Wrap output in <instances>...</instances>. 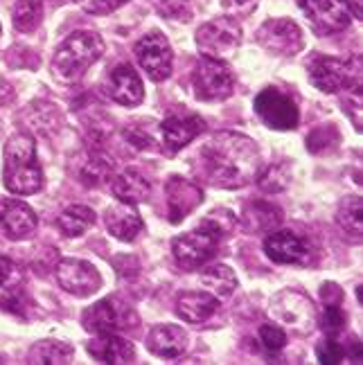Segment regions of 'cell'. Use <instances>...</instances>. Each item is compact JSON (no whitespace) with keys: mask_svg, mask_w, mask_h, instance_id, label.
<instances>
[{"mask_svg":"<svg viewBox=\"0 0 363 365\" xmlns=\"http://www.w3.org/2000/svg\"><path fill=\"white\" fill-rule=\"evenodd\" d=\"M194 170L213 187L242 190L260 176L262 153L244 133L217 131L194 153Z\"/></svg>","mask_w":363,"mask_h":365,"instance_id":"cell-1","label":"cell"},{"mask_svg":"<svg viewBox=\"0 0 363 365\" xmlns=\"http://www.w3.org/2000/svg\"><path fill=\"white\" fill-rule=\"evenodd\" d=\"M3 180L11 194L30 196L44 187V170L39 165L36 143L30 133H16L7 140L3 151Z\"/></svg>","mask_w":363,"mask_h":365,"instance_id":"cell-2","label":"cell"},{"mask_svg":"<svg viewBox=\"0 0 363 365\" xmlns=\"http://www.w3.org/2000/svg\"><path fill=\"white\" fill-rule=\"evenodd\" d=\"M104 54V38L91 30H77L54 52L52 75L63 83H77Z\"/></svg>","mask_w":363,"mask_h":365,"instance_id":"cell-3","label":"cell"},{"mask_svg":"<svg viewBox=\"0 0 363 365\" xmlns=\"http://www.w3.org/2000/svg\"><path fill=\"white\" fill-rule=\"evenodd\" d=\"M310 81L320 93H343V91H359L361 88V57L337 59L318 54L307 66Z\"/></svg>","mask_w":363,"mask_h":365,"instance_id":"cell-4","label":"cell"},{"mask_svg":"<svg viewBox=\"0 0 363 365\" xmlns=\"http://www.w3.org/2000/svg\"><path fill=\"white\" fill-rule=\"evenodd\" d=\"M271 314L280 325L298 336L312 334L318 325V312L314 307V300L296 289H285L275 293L271 298Z\"/></svg>","mask_w":363,"mask_h":365,"instance_id":"cell-5","label":"cell"},{"mask_svg":"<svg viewBox=\"0 0 363 365\" xmlns=\"http://www.w3.org/2000/svg\"><path fill=\"white\" fill-rule=\"evenodd\" d=\"M223 237L210 226L208 221H201L197 228L178 235L172 242V255L178 266L192 271L199 269L205 262H210L215 257V252L219 248Z\"/></svg>","mask_w":363,"mask_h":365,"instance_id":"cell-6","label":"cell"},{"mask_svg":"<svg viewBox=\"0 0 363 365\" xmlns=\"http://www.w3.org/2000/svg\"><path fill=\"white\" fill-rule=\"evenodd\" d=\"M194 97L201 102H221L228 100L235 88V75L221 59L201 57L192 73Z\"/></svg>","mask_w":363,"mask_h":365,"instance_id":"cell-7","label":"cell"},{"mask_svg":"<svg viewBox=\"0 0 363 365\" xmlns=\"http://www.w3.org/2000/svg\"><path fill=\"white\" fill-rule=\"evenodd\" d=\"M242 46V27L235 19L221 16L203 23L197 30V48L203 57L228 59Z\"/></svg>","mask_w":363,"mask_h":365,"instance_id":"cell-8","label":"cell"},{"mask_svg":"<svg viewBox=\"0 0 363 365\" xmlns=\"http://www.w3.org/2000/svg\"><path fill=\"white\" fill-rule=\"evenodd\" d=\"M253 108L257 118L275 131H293L300 122V110L293 97L280 88H264L255 97Z\"/></svg>","mask_w":363,"mask_h":365,"instance_id":"cell-9","label":"cell"},{"mask_svg":"<svg viewBox=\"0 0 363 365\" xmlns=\"http://www.w3.org/2000/svg\"><path fill=\"white\" fill-rule=\"evenodd\" d=\"M136 61L140 66L151 81H165L172 75V63H174V52L170 41L160 32H149L145 34L138 43L133 46Z\"/></svg>","mask_w":363,"mask_h":365,"instance_id":"cell-10","label":"cell"},{"mask_svg":"<svg viewBox=\"0 0 363 365\" xmlns=\"http://www.w3.org/2000/svg\"><path fill=\"white\" fill-rule=\"evenodd\" d=\"M257 43L277 57H293L305 48V34L298 27V23H293L289 19H269L260 25V30L255 32Z\"/></svg>","mask_w":363,"mask_h":365,"instance_id":"cell-11","label":"cell"},{"mask_svg":"<svg viewBox=\"0 0 363 365\" xmlns=\"http://www.w3.org/2000/svg\"><path fill=\"white\" fill-rule=\"evenodd\" d=\"M129 320H136L131 309L120 302L118 298H104L100 302H95L81 314V325L86 331L95 336L104 334H118L122 329L131 327Z\"/></svg>","mask_w":363,"mask_h":365,"instance_id":"cell-12","label":"cell"},{"mask_svg":"<svg viewBox=\"0 0 363 365\" xmlns=\"http://www.w3.org/2000/svg\"><path fill=\"white\" fill-rule=\"evenodd\" d=\"M300 9L318 34H339L352 23L347 0H300Z\"/></svg>","mask_w":363,"mask_h":365,"instance_id":"cell-13","label":"cell"},{"mask_svg":"<svg viewBox=\"0 0 363 365\" xmlns=\"http://www.w3.org/2000/svg\"><path fill=\"white\" fill-rule=\"evenodd\" d=\"M54 275H57L59 287L75 298H91L93 293H97L102 287L100 271H97L91 262L75 259V257L61 259L57 264Z\"/></svg>","mask_w":363,"mask_h":365,"instance_id":"cell-14","label":"cell"},{"mask_svg":"<svg viewBox=\"0 0 363 365\" xmlns=\"http://www.w3.org/2000/svg\"><path fill=\"white\" fill-rule=\"evenodd\" d=\"M264 252L275 264L307 266L314 259L312 244L291 230H277V232L271 230L267 235V240H264Z\"/></svg>","mask_w":363,"mask_h":365,"instance_id":"cell-15","label":"cell"},{"mask_svg":"<svg viewBox=\"0 0 363 365\" xmlns=\"http://www.w3.org/2000/svg\"><path fill=\"white\" fill-rule=\"evenodd\" d=\"M165 196H167V217H170L172 223H180L201 205L203 190L194 180H188L183 176H170V180L165 182Z\"/></svg>","mask_w":363,"mask_h":365,"instance_id":"cell-16","label":"cell"},{"mask_svg":"<svg viewBox=\"0 0 363 365\" xmlns=\"http://www.w3.org/2000/svg\"><path fill=\"white\" fill-rule=\"evenodd\" d=\"M36 212L19 199H0V230L11 242H25L36 232Z\"/></svg>","mask_w":363,"mask_h":365,"instance_id":"cell-17","label":"cell"},{"mask_svg":"<svg viewBox=\"0 0 363 365\" xmlns=\"http://www.w3.org/2000/svg\"><path fill=\"white\" fill-rule=\"evenodd\" d=\"M106 95L120 106H138L145 100V86L140 75L129 63L113 68L106 79Z\"/></svg>","mask_w":363,"mask_h":365,"instance_id":"cell-18","label":"cell"},{"mask_svg":"<svg viewBox=\"0 0 363 365\" xmlns=\"http://www.w3.org/2000/svg\"><path fill=\"white\" fill-rule=\"evenodd\" d=\"M205 122L199 115H170L163 120L160 124V135H163V145L170 153H178L180 149H185L194 138L203 133Z\"/></svg>","mask_w":363,"mask_h":365,"instance_id":"cell-19","label":"cell"},{"mask_svg":"<svg viewBox=\"0 0 363 365\" xmlns=\"http://www.w3.org/2000/svg\"><path fill=\"white\" fill-rule=\"evenodd\" d=\"M219 309V298L210 291H185L176 298V316L190 322V325H201L210 320Z\"/></svg>","mask_w":363,"mask_h":365,"instance_id":"cell-20","label":"cell"},{"mask_svg":"<svg viewBox=\"0 0 363 365\" xmlns=\"http://www.w3.org/2000/svg\"><path fill=\"white\" fill-rule=\"evenodd\" d=\"M106 230L120 242H136L138 235L145 230V221L138 215V210L129 203L111 205L104 212Z\"/></svg>","mask_w":363,"mask_h":365,"instance_id":"cell-21","label":"cell"},{"mask_svg":"<svg viewBox=\"0 0 363 365\" xmlns=\"http://www.w3.org/2000/svg\"><path fill=\"white\" fill-rule=\"evenodd\" d=\"M88 354L97 363H108V365H124L136 361V347L127 339H120L118 334H104L93 339L88 345Z\"/></svg>","mask_w":363,"mask_h":365,"instance_id":"cell-22","label":"cell"},{"mask_svg":"<svg viewBox=\"0 0 363 365\" xmlns=\"http://www.w3.org/2000/svg\"><path fill=\"white\" fill-rule=\"evenodd\" d=\"M188 331L180 325H156L147 336L149 352L163 359H178L188 349Z\"/></svg>","mask_w":363,"mask_h":365,"instance_id":"cell-23","label":"cell"},{"mask_svg":"<svg viewBox=\"0 0 363 365\" xmlns=\"http://www.w3.org/2000/svg\"><path fill=\"white\" fill-rule=\"evenodd\" d=\"M113 170L116 163L113 158H108L102 151H86L77 160L75 174L79 178L81 185L86 187H100L106 180H113Z\"/></svg>","mask_w":363,"mask_h":365,"instance_id":"cell-24","label":"cell"},{"mask_svg":"<svg viewBox=\"0 0 363 365\" xmlns=\"http://www.w3.org/2000/svg\"><path fill=\"white\" fill-rule=\"evenodd\" d=\"M111 192H113V196L120 203L138 205L149 199L151 185L138 170H124L122 174L113 178V182H111Z\"/></svg>","mask_w":363,"mask_h":365,"instance_id":"cell-25","label":"cell"},{"mask_svg":"<svg viewBox=\"0 0 363 365\" xmlns=\"http://www.w3.org/2000/svg\"><path fill=\"white\" fill-rule=\"evenodd\" d=\"M242 221L246 230L253 232H271L282 223V210L269 201H253L244 205Z\"/></svg>","mask_w":363,"mask_h":365,"instance_id":"cell-26","label":"cell"},{"mask_svg":"<svg viewBox=\"0 0 363 365\" xmlns=\"http://www.w3.org/2000/svg\"><path fill=\"white\" fill-rule=\"evenodd\" d=\"M75 359V349L61 343V341H39L30 347L27 352V361L36 363V365H63V363H73Z\"/></svg>","mask_w":363,"mask_h":365,"instance_id":"cell-27","label":"cell"},{"mask_svg":"<svg viewBox=\"0 0 363 365\" xmlns=\"http://www.w3.org/2000/svg\"><path fill=\"white\" fill-rule=\"evenodd\" d=\"M201 284L217 298H228L237 289V275L226 264H213L201 271Z\"/></svg>","mask_w":363,"mask_h":365,"instance_id":"cell-28","label":"cell"},{"mask_svg":"<svg viewBox=\"0 0 363 365\" xmlns=\"http://www.w3.org/2000/svg\"><path fill=\"white\" fill-rule=\"evenodd\" d=\"M21 120L27 124V129H32L36 133H50L57 129V124H61V113L50 102H36L25 108Z\"/></svg>","mask_w":363,"mask_h":365,"instance_id":"cell-29","label":"cell"},{"mask_svg":"<svg viewBox=\"0 0 363 365\" xmlns=\"http://www.w3.org/2000/svg\"><path fill=\"white\" fill-rule=\"evenodd\" d=\"M95 223V212L88 205L66 207L57 219V226L66 237H81Z\"/></svg>","mask_w":363,"mask_h":365,"instance_id":"cell-30","label":"cell"},{"mask_svg":"<svg viewBox=\"0 0 363 365\" xmlns=\"http://www.w3.org/2000/svg\"><path fill=\"white\" fill-rule=\"evenodd\" d=\"M41 21H44V0H16L11 11V23L19 32H34Z\"/></svg>","mask_w":363,"mask_h":365,"instance_id":"cell-31","label":"cell"},{"mask_svg":"<svg viewBox=\"0 0 363 365\" xmlns=\"http://www.w3.org/2000/svg\"><path fill=\"white\" fill-rule=\"evenodd\" d=\"M361 199L359 196H345L341 201L339 210H337V223L339 228L352 237V240H359L361 237Z\"/></svg>","mask_w":363,"mask_h":365,"instance_id":"cell-32","label":"cell"},{"mask_svg":"<svg viewBox=\"0 0 363 365\" xmlns=\"http://www.w3.org/2000/svg\"><path fill=\"white\" fill-rule=\"evenodd\" d=\"M341 143V135H339V129L334 124H323L314 129L307 138V149L312 153H327L332 149H337V145Z\"/></svg>","mask_w":363,"mask_h":365,"instance_id":"cell-33","label":"cell"},{"mask_svg":"<svg viewBox=\"0 0 363 365\" xmlns=\"http://www.w3.org/2000/svg\"><path fill=\"white\" fill-rule=\"evenodd\" d=\"M257 185H260L262 192H269V194L285 192L289 187V172H287V167L285 165L267 167L264 172H260Z\"/></svg>","mask_w":363,"mask_h":365,"instance_id":"cell-34","label":"cell"},{"mask_svg":"<svg viewBox=\"0 0 363 365\" xmlns=\"http://www.w3.org/2000/svg\"><path fill=\"white\" fill-rule=\"evenodd\" d=\"M153 9H156L160 16L170 19V21H183L190 23L192 21V5L190 0H151Z\"/></svg>","mask_w":363,"mask_h":365,"instance_id":"cell-35","label":"cell"},{"mask_svg":"<svg viewBox=\"0 0 363 365\" xmlns=\"http://www.w3.org/2000/svg\"><path fill=\"white\" fill-rule=\"evenodd\" d=\"M320 329L325 331L327 339H337L345 329V312L341 304H325L323 318H320Z\"/></svg>","mask_w":363,"mask_h":365,"instance_id":"cell-36","label":"cell"},{"mask_svg":"<svg viewBox=\"0 0 363 365\" xmlns=\"http://www.w3.org/2000/svg\"><path fill=\"white\" fill-rule=\"evenodd\" d=\"M203 221L210 223V226H213L221 237H230V235L235 232V228H237V217H235V212H230V210H226V207H217V210H213L210 215H205Z\"/></svg>","mask_w":363,"mask_h":365,"instance_id":"cell-37","label":"cell"},{"mask_svg":"<svg viewBox=\"0 0 363 365\" xmlns=\"http://www.w3.org/2000/svg\"><path fill=\"white\" fill-rule=\"evenodd\" d=\"M260 343L269 349V352H280V349L287 345V331L280 325H267L260 327Z\"/></svg>","mask_w":363,"mask_h":365,"instance_id":"cell-38","label":"cell"},{"mask_svg":"<svg viewBox=\"0 0 363 365\" xmlns=\"http://www.w3.org/2000/svg\"><path fill=\"white\" fill-rule=\"evenodd\" d=\"M316 356L323 365H337L345 359V349L341 343H337L334 339H327L316 347Z\"/></svg>","mask_w":363,"mask_h":365,"instance_id":"cell-39","label":"cell"},{"mask_svg":"<svg viewBox=\"0 0 363 365\" xmlns=\"http://www.w3.org/2000/svg\"><path fill=\"white\" fill-rule=\"evenodd\" d=\"M75 3L88 14H95V16H104V14H111L120 9L124 3H129V0H75Z\"/></svg>","mask_w":363,"mask_h":365,"instance_id":"cell-40","label":"cell"},{"mask_svg":"<svg viewBox=\"0 0 363 365\" xmlns=\"http://www.w3.org/2000/svg\"><path fill=\"white\" fill-rule=\"evenodd\" d=\"M21 282V269L9 257L0 255V289H11Z\"/></svg>","mask_w":363,"mask_h":365,"instance_id":"cell-41","label":"cell"},{"mask_svg":"<svg viewBox=\"0 0 363 365\" xmlns=\"http://www.w3.org/2000/svg\"><path fill=\"white\" fill-rule=\"evenodd\" d=\"M223 11H228L235 19H246L255 11V7L260 5V0H219Z\"/></svg>","mask_w":363,"mask_h":365,"instance_id":"cell-42","label":"cell"},{"mask_svg":"<svg viewBox=\"0 0 363 365\" xmlns=\"http://www.w3.org/2000/svg\"><path fill=\"white\" fill-rule=\"evenodd\" d=\"M122 133H124V138H127L129 143H131L133 147H138V149H149V147L153 145V140H151L149 131L140 129V126H136V124H129Z\"/></svg>","mask_w":363,"mask_h":365,"instance_id":"cell-43","label":"cell"},{"mask_svg":"<svg viewBox=\"0 0 363 365\" xmlns=\"http://www.w3.org/2000/svg\"><path fill=\"white\" fill-rule=\"evenodd\" d=\"M320 296H323L325 304H341L343 298H345V293L334 282H327V284H323V289H320Z\"/></svg>","mask_w":363,"mask_h":365,"instance_id":"cell-44","label":"cell"},{"mask_svg":"<svg viewBox=\"0 0 363 365\" xmlns=\"http://www.w3.org/2000/svg\"><path fill=\"white\" fill-rule=\"evenodd\" d=\"M343 349H345V356H350L352 363H361L363 352H361V343H359L357 336H352L350 343H347V347H343Z\"/></svg>","mask_w":363,"mask_h":365,"instance_id":"cell-45","label":"cell"},{"mask_svg":"<svg viewBox=\"0 0 363 365\" xmlns=\"http://www.w3.org/2000/svg\"><path fill=\"white\" fill-rule=\"evenodd\" d=\"M11 100H14V88L7 81L0 79V104H9Z\"/></svg>","mask_w":363,"mask_h":365,"instance_id":"cell-46","label":"cell"},{"mask_svg":"<svg viewBox=\"0 0 363 365\" xmlns=\"http://www.w3.org/2000/svg\"><path fill=\"white\" fill-rule=\"evenodd\" d=\"M352 7H354V9H352L354 16H357V19H361V0H352Z\"/></svg>","mask_w":363,"mask_h":365,"instance_id":"cell-47","label":"cell"},{"mask_svg":"<svg viewBox=\"0 0 363 365\" xmlns=\"http://www.w3.org/2000/svg\"><path fill=\"white\" fill-rule=\"evenodd\" d=\"M357 298L363 302V287H357Z\"/></svg>","mask_w":363,"mask_h":365,"instance_id":"cell-48","label":"cell"},{"mask_svg":"<svg viewBox=\"0 0 363 365\" xmlns=\"http://www.w3.org/2000/svg\"><path fill=\"white\" fill-rule=\"evenodd\" d=\"M0 34H3V25H0Z\"/></svg>","mask_w":363,"mask_h":365,"instance_id":"cell-49","label":"cell"},{"mask_svg":"<svg viewBox=\"0 0 363 365\" xmlns=\"http://www.w3.org/2000/svg\"><path fill=\"white\" fill-rule=\"evenodd\" d=\"M52 3H61V0H52Z\"/></svg>","mask_w":363,"mask_h":365,"instance_id":"cell-50","label":"cell"}]
</instances>
